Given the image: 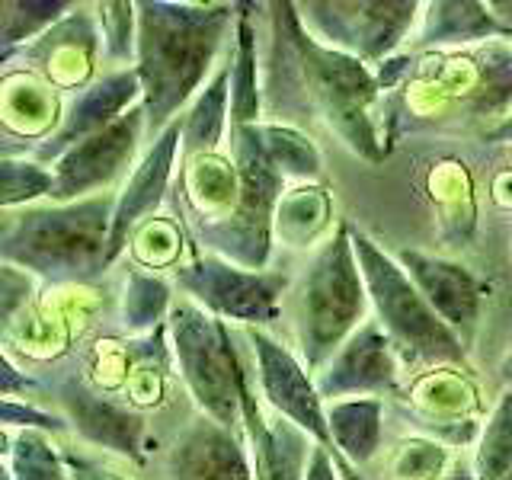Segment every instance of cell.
<instances>
[{
    "instance_id": "5",
    "label": "cell",
    "mask_w": 512,
    "mask_h": 480,
    "mask_svg": "<svg viewBox=\"0 0 512 480\" xmlns=\"http://www.w3.org/2000/svg\"><path fill=\"white\" fill-rule=\"evenodd\" d=\"M352 247L368 288L375 320L391 336L397 356L407 365H464V340L432 311L397 256L372 237L352 231Z\"/></svg>"
},
{
    "instance_id": "34",
    "label": "cell",
    "mask_w": 512,
    "mask_h": 480,
    "mask_svg": "<svg viewBox=\"0 0 512 480\" xmlns=\"http://www.w3.org/2000/svg\"><path fill=\"white\" fill-rule=\"evenodd\" d=\"M448 468H452V458L439 439L413 436L394 445L384 474L388 480H442Z\"/></svg>"
},
{
    "instance_id": "31",
    "label": "cell",
    "mask_w": 512,
    "mask_h": 480,
    "mask_svg": "<svg viewBox=\"0 0 512 480\" xmlns=\"http://www.w3.org/2000/svg\"><path fill=\"white\" fill-rule=\"evenodd\" d=\"M173 311L170 285L154 272L132 269L122 292V324L128 333H151Z\"/></svg>"
},
{
    "instance_id": "33",
    "label": "cell",
    "mask_w": 512,
    "mask_h": 480,
    "mask_svg": "<svg viewBox=\"0 0 512 480\" xmlns=\"http://www.w3.org/2000/svg\"><path fill=\"white\" fill-rule=\"evenodd\" d=\"M23 112L29 119V135L45 132L48 125H52V132L58 128L55 125V119H58L55 93H48L45 84H39V80H29L26 74L7 77V84H4V119H7V125H13L16 116H23ZM52 132H48V135H52Z\"/></svg>"
},
{
    "instance_id": "2",
    "label": "cell",
    "mask_w": 512,
    "mask_h": 480,
    "mask_svg": "<svg viewBox=\"0 0 512 480\" xmlns=\"http://www.w3.org/2000/svg\"><path fill=\"white\" fill-rule=\"evenodd\" d=\"M240 4H176V0H138V71L144 90L148 138H160L176 112L205 87L208 71L237 26Z\"/></svg>"
},
{
    "instance_id": "10",
    "label": "cell",
    "mask_w": 512,
    "mask_h": 480,
    "mask_svg": "<svg viewBox=\"0 0 512 480\" xmlns=\"http://www.w3.org/2000/svg\"><path fill=\"white\" fill-rule=\"evenodd\" d=\"M247 340L253 349V362H256V381H260V394L266 400V407L282 416V420L295 423L301 432L324 445L327 452L340 461V471L346 480H362L346 468L343 458L336 455L333 439H330V423H327V404L317 391V381L308 372V365L295 356L292 349L282 346L276 336H269L260 327H247Z\"/></svg>"
},
{
    "instance_id": "18",
    "label": "cell",
    "mask_w": 512,
    "mask_h": 480,
    "mask_svg": "<svg viewBox=\"0 0 512 480\" xmlns=\"http://www.w3.org/2000/svg\"><path fill=\"white\" fill-rule=\"evenodd\" d=\"M167 480H256L250 445L237 429L199 413L170 448Z\"/></svg>"
},
{
    "instance_id": "13",
    "label": "cell",
    "mask_w": 512,
    "mask_h": 480,
    "mask_svg": "<svg viewBox=\"0 0 512 480\" xmlns=\"http://www.w3.org/2000/svg\"><path fill=\"white\" fill-rule=\"evenodd\" d=\"M183 151V116L173 125H167L160 138L148 144V151L135 164L132 176L125 186L116 192V212H112V237H109V263H116L128 240L135 237L144 218H151L160 202H164L173 170H176V154Z\"/></svg>"
},
{
    "instance_id": "4",
    "label": "cell",
    "mask_w": 512,
    "mask_h": 480,
    "mask_svg": "<svg viewBox=\"0 0 512 480\" xmlns=\"http://www.w3.org/2000/svg\"><path fill=\"white\" fill-rule=\"evenodd\" d=\"M368 288L352 247V228L340 221L320 240L311 263L304 266L295 301L298 352L308 372L317 375L340 346L368 320Z\"/></svg>"
},
{
    "instance_id": "27",
    "label": "cell",
    "mask_w": 512,
    "mask_h": 480,
    "mask_svg": "<svg viewBox=\"0 0 512 480\" xmlns=\"http://www.w3.org/2000/svg\"><path fill=\"white\" fill-rule=\"evenodd\" d=\"M256 138H260V148H263L266 160L282 173V180L314 183L320 170H324L320 148L295 125L260 122L256 125Z\"/></svg>"
},
{
    "instance_id": "24",
    "label": "cell",
    "mask_w": 512,
    "mask_h": 480,
    "mask_svg": "<svg viewBox=\"0 0 512 480\" xmlns=\"http://www.w3.org/2000/svg\"><path fill=\"white\" fill-rule=\"evenodd\" d=\"M183 189L199 224L221 221L234 208L237 192H240V173H237L234 157H224L221 151L186 157Z\"/></svg>"
},
{
    "instance_id": "42",
    "label": "cell",
    "mask_w": 512,
    "mask_h": 480,
    "mask_svg": "<svg viewBox=\"0 0 512 480\" xmlns=\"http://www.w3.org/2000/svg\"><path fill=\"white\" fill-rule=\"evenodd\" d=\"M442 480H477V477H474V464H471V461H464V458H458V461H452V468L445 471Z\"/></svg>"
},
{
    "instance_id": "41",
    "label": "cell",
    "mask_w": 512,
    "mask_h": 480,
    "mask_svg": "<svg viewBox=\"0 0 512 480\" xmlns=\"http://www.w3.org/2000/svg\"><path fill=\"white\" fill-rule=\"evenodd\" d=\"M487 141H493V144H512V112L500 125L487 128Z\"/></svg>"
},
{
    "instance_id": "32",
    "label": "cell",
    "mask_w": 512,
    "mask_h": 480,
    "mask_svg": "<svg viewBox=\"0 0 512 480\" xmlns=\"http://www.w3.org/2000/svg\"><path fill=\"white\" fill-rule=\"evenodd\" d=\"M55 173L36 157H4L0 160V208L20 212L39 199H52Z\"/></svg>"
},
{
    "instance_id": "19",
    "label": "cell",
    "mask_w": 512,
    "mask_h": 480,
    "mask_svg": "<svg viewBox=\"0 0 512 480\" xmlns=\"http://www.w3.org/2000/svg\"><path fill=\"white\" fill-rule=\"evenodd\" d=\"M58 404L64 407V416H68L71 429H77L80 439H87L96 448H106L112 455L141 458L144 420L135 410L96 394L80 378H68L61 384Z\"/></svg>"
},
{
    "instance_id": "40",
    "label": "cell",
    "mask_w": 512,
    "mask_h": 480,
    "mask_svg": "<svg viewBox=\"0 0 512 480\" xmlns=\"http://www.w3.org/2000/svg\"><path fill=\"white\" fill-rule=\"evenodd\" d=\"M340 461H336L324 445H314L308 471H304V480H340Z\"/></svg>"
},
{
    "instance_id": "17",
    "label": "cell",
    "mask_w": 512,
    "mask_h": 480,
    "mask_svg": "<svg viewBox=\"0 0 512 480\" xmlns=\"http://www.w3.org/2000/svg\"><path fill=\"white\" fill-rule=\"evenodd\" d=\"M240 426H244V439L250 445L256 480H304L317 442L295 423L276 413L269 416L256 400L247 372L240 375Z\"/></svg>"
},
{
    "instance_id": "22",
    "label": "cell",
    "mask_w": 512,
    "mask_h": 480,
    "mask_svg": "<svg viewBox=\"0 0 512 480\" xmlns=\"http://www.w3.org/2000/svg\"><path fill=\"white\" fill-rule=\"evenodd\" d=\"M327 423L336 455L346 468H362L381 452L384 404L381 397H346L327 404Z\"/></svg>"
},
{
    "instance_id": "11",
    "label": "cell",
    "mask_w": 512,
    "mask_h": 480,
    "mask_svg": "<svg viewBox=\"0 0 512 480\" xmlns=\"http://www.w3.org/2000/svg\"><path fill=\"white\" fill-rule=\"evenodd\" d=\"M144 135H148V119H144V109L135 106L116 125H109L106 132L74 144L71 151H64L52 164L55 173L52 202L64 205V202L103 196V189H109L135 164V154Z\"/></svg>"
},
{
    "instance_id": "29",
    "label": "cell",
    "mask_w": 512,
    "mask_h": 480,
    "mask_svg": "<svg viewBox=\"0 0 512 480\" xmlns=\"http://www.w3.org/2000/svg\"><path fill=\"white\" fill-rule=\"evenodd\" d=\"M4 458L13 480H68V461L55 448L48 432L4 429Z\"/></svg>"
},
{
    "instance_id": "38",
    "label": "cell",
    "mask_w": 512,
    "mask_h": 480,
    "mask_svg": "<svg viewBox=\"0 0 512 480\" xmlns=\"http://www.w3.org/2000/svg\"><path fill=\"white\" fill-rule=\"evenodd\" d=\"M39 384L32 381L29 375H23L20 368L13 365L10 352H4V359H0V394L4 397H20L26 391H36Z\"/></svg>"
},
{
    "instance_id": "8",
    "label": "cell",
    "mask_w": 512,
    "mask_h": 480,
    "mask_svg": "<svg viewBox=\"0 0 512 480\" xmlns=\"http://www.w3.org/2000/svg\"><path fill=\"white\" fill-rule=\"evenodd\" d=\"M295 7L317 42L365 64L394 58L423 16L416 0H311Z\"/></svg>"
},
{
    "instance_id": "14",
    "label": "cell",
    "mask_w": 512,
    "mask_h": 480,
    "mask_svg": "<svg viewBox=\"0 0 512 480\" xmlns=\"http://www.w3.org/2000/svg\"><path fill=\"white\" fill-rule=\"evenodd\" d=\"M141 100H144V90H141L135 68H119L100 80H93V84L84 93H77V100L61 112L58 128L36 148V160H42V164L52 160L55 164V160L64 151H71L74 144L106 132L109 125H116L135 106H141Z\"/></svg>"
},
{
    "instance_id": "3",
    "label": "cell",
    "mask_w": 512,
    "mask_h": 480,
    "mask_svg": "<svg viewBox=\"0 0 512 480\" xmlns=\"http://www.w3.org/2000/svg\"><path fill=\"white\" fill-rule=\"evenodd\" d=\"M112 212L116 196L109 192L80 202H48L4 212L0 260L55 285L90 282L112 266Z\"/></svg>"
},
{
    "instance_id": "16",
    "label": "cell",
    "mask_w": 512,
    "mask_h": 480,
    "mask_svg": "<svg viewBox=\"0 0 512 480\" xmlns=\"http://www.w3.org/2000/svg\"><path fill=\"white\" fill-rule=\"evenodd\" d=\"M394 256L407 269L413 285L423 292V298L432 304V311L468 343V333L477 327L480 308H484V282L464 263L448 260V256L413 247H400Z\"/></svg>"
},
{
    "instance_id": "1",
    "label": "cell",
    "mask_w": 512,
    "mask_h": 480,
    "mask_svg": "<svg viewBox=\"0 0 512 480\" xmlns=\"http://www.w3.org/2000/svg\"><path fill=\"white\" fill-rule=\"evenodd\" d=\"M269 64L263 112L279 125L320 119L368 164L388 157L378 122L381 84L365 61L327 48L304 29L295 4H269ZM263 119V122H269Z\"/></svg>"
},
{
    "instance_id": "9",
    "label": "cell",
    "mask_w": 512,
    "mask_h": 480,
    "mask_svg": "<svg viewBox=\"0 0 512 480\" xmlns=\"http://www.w3.org/2000/svg\"><path fill=\"white\" fill-rule=\"evenodd\" d=\"M176 282L208 314L221 317L224 324L260 327L269 324L279 311V298L288 288L285 272H256L244 269L224 256L205 253L196 260L176 266Z\"/></svg>"
},
{
    "instance_id": "15",
    "label": "cell",
    "mask_w": 512,
    "mask_h": 480,
    "mask_svg": "<svg viewBox=\"0 0 512 480\" xmlns=\"http://www.w3.org/2000/svg\"><path fill=\"white\" fill-rule=\"evenodd\" d=\"M468 77L448 68L436 87L439 100L452 103L468 119H496L500 125L512 112V39H493L461 55Z\"/></svg>"
},
{
    "instance_id": "6",
    "label": "cell",
    "mask_w": 512,
    "mask_h": 480,
    "mask_svg": "<svg viewBox=\"0 0 512 480\" xmlns=\"http://www.w3.org/2000/svg\"><path fill=\"white\" fill-rule=\"evenodd\" d=\"M234 164L240 173L237 202L221 221L199 224V240L208 253L224 256L244 269H269L272 240H276V208L285 196L282 173L266 160L256 125L231 128Z\"/></svg>"
},
{
    "instance_id": "36",
    "label": "cell",
    "mask_w": 512,
    "mask_h": 480,
    "mask_svg": "<svg viewBox=\"0 0 512 480\" xmlns=\"http://www.w3.org/2000/svg\"><path fill=\"white\" fill-rule=\"evenodd\" d=\"M0 413H4V429L10 432H20V429H36V432H64L71 423L68 416H58V413H48L26 404V400H16V397H4L0 404Z\"/></svg>"
},
{
    "instance_id": "23",
    "label": "cell",
    "mask_w": 512,
    "mask_h": 480,
    "mask_svg": "<svg viewBox=\"0 0 512 480\" xmlns=\"http://www.w3.org/2000/svg\"><path fill=\"white\" fill-rule=\"evenodd\" d=\"M231 125V52L183 116V157L218 154Z\"/></svg>"
},
{
    "instance_id": "26",
    "label": "cell",
    "mask_w": 512,
    "mask_h": 480,
    "mask_svg": "<svg viewBox=\"0 0 512 480\" xmlns=\"http://www.w3.org/2000/svg\"><path fill=\"white\" fill-rule=\"evenodd\" d=\"M333 224V199L327 186L317 183H298L292 189H285V196L276 208V237L285 247L304 250L327 240Z\"/></svg>"
},
{
    "instance_id": "28",
    "label": "cell",
    "mask_w": 512,
    "mask_h": 480,
    "mask_svg": "<svg viewBox=\"0 0 512 480\" xmlns=\"http://www.w3.org/2000/svg\"><path fill=\"white\" fill-rule=\"evenodd\" d=\"M77 4L71 0H4L0 4V58L10 61L16 48H26L58 26Z\"/></svg>"
},
{
    "instance_id": "39",
    "label": "cell",
    "mask_w": 512,
    "mask_h": 480,
    "mask_svg": "<svg viewBox=\"0 0 512 480\" xmlns=\"http://www.w3.org/2000/svg\"><path fill=\"white\" fill-rule=\"evenodd\" d=\"M64 461H68V471L74 480H128L116 471L103 468L100 461L93 458H84V455H74V452H64Z\"/></svg>"
},
{
    "instance_id": "25",
    "label": "cell",
    "mask_w": 512,
    "mask_h": 480,
    "mask_svg": "<svg viewBox=\"0 0 512 480\" xmlns=\"http://www.w3.org/2000/svg\"><path fill=\"white\" fill-rule=\"evenodd\" d=\"M250 7L240 4L231 48V128L260 125L263 112V80H260V48H256V26Z\"/></svg>"
},
{
    "instance_id": "37",
    "label": "cell",
    "mask_w": 512,
    "mask_h": 480,
    "mask_svg": "<svg viewBox=\"0 0 512 480\" xmlns=\"http://www.w3.org/2000/svg\"><path fill=\"white\" fill-rule=\"evenodd\" d=\"M32 288H36V276H29L20 266L0 263V324H13L16 311L26 308V301L32 298Z\"/></svg>"
},
{
    "instance_id": "20",
    "label": "cell",
    "mask_w": 512,
    "mask_h": 480,
    "mask_svg": "<svg viewBox=\"0 0 512 480\" xmlns=\"http://www.w3.org/2000/svg\"><path fill=\"white\" fill-rule=\"evenodd\" d=\"M100 23L96 13L74 7L58 26H52L42 39L23 48V58L36 68L52 87H90L96 48H100Z\"/></svg>"
},
{
    "instance_id": "21",
    "label": "cell",
    "mask_w": 512,
    "mask_h": 480,
    "mask_svg": "<svg viewBox=\"0 0 512 480\" xmlns=\"http://www.w3.org/2000/svg\"><path fill=\"white\" fill-rule=\"evenodd\" d=\"M413 39L416 48H477L493 39H512V32L500 23V16L490 10V4L432 0V4H423V16Z\"/></svg>"
},
{
    "instance_id": "12",
    "label": "cell",
    "mask_w": 512,
    "mask_h": 480,
    "mask_svg": "<svg viewBox=\"0 0 512 480\" xmlns=\"http://www.w3.org/2000/svg\"><path fill=\"white\" fill-rule=\"evenodd\" d=\"M400 356L378 320L365 324L340 346V352L314 375L324 404L346 397H381L397 391Z\"/></svg>"
},
{
    "instance_id": "43",
    "label": "cell",
    "mask_w": 512,
    "mask_h": 480,
    "mask_svg": "<svg viewBox=\"0 0 512 480\" xmlns=\"http://www.w3.org/2000/svg\"><path fill=\"white\" fill-rule=\"evenodd\" d=\"M490 10L500 16V23L512 32V0H490Z\"/></svg>"
},
{
    "instance_id": "30",
    "label": "cell",
    "mask_w": 512,
    "mask_h": 480,
    "mask_svg": "<svg viewBox=\"0 0 512 480\" xmlns=\"http://www.w3.org/2000/svg\"><path fill=\"white\" fill-rule=\"evenodd\" d=\"M471 464L477 480H500L512 471V391L496 397L493 410L487 413L477 432Z\"/></svg>"
},
{
    "instance_id": "7",
    "label": "cell",
    "mask_w": 512,
    "mask_h": 480,
    "mask_svg": "<svg viewBox=\"0 0 512 480\" xmlns=\"http://www.w3.org/2000/svg\"><path fill=\"white\" fill-rule=\"evenodd\" d=\"M170 349L186 391L196 400V407L212 416L215 423L237 429L240 426V375L244 365L234 349L231 324L208 314L196 301L183 298L173 304L167 317Z\"/></svg>"
},
{
    "instance_id": "35",
    "label": "cell",
    "mask_w": 512,
    "mask_h": 480,
    "mask_svg": "<svg viewBox=\"0 0 512 480\" xmlns=\"http://www.w3.org/2000/svg\"><path fill=\"white\" fill-rule=\"evenodd\" d=\"M96 23L103 36V55L112 64H128L138 55V4L116 0V4H96Z\"/></svg>"
},
{
    "instance_id": "45",
    "label": "cell",
    "mask_w": 512,
    "mask_h": 480,
    "mask_svg": "<svg viewBox=\"0 0 512 480\" xmlns=\"http://www.w3.org/2000/svg\"><path fill=\"white\" fill-rule=\"evenodd\" d=\"M500 480H512V471H509V474H506V477H500Z\"/></svg>"
},
{
    "instance_id": "44",
    "label": "cell",
    "mask_w": 512,
    "mask_h": 480,
    "mask_svg": "<svg viewBox=\"0 0 512 480\" xmlns=\"http://www.w3.org/2000/svg\"><path fill=\"white\" fill-rule=\"evenodd\" d=\"M496 372H500L503 388H506V391H512V346L506 349V356L500 359V368H496Z\"/></svg>"
}]
</instances>
